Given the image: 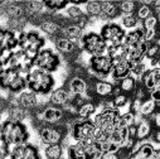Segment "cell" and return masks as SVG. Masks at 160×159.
Instances as JSON below:
<instances>
[{
  "instance_id": "cell-4",
  "label": "cell",
  "mask_w": 160,
  "mask_h": 159,
  "mask_svg": "<svg viewBox=\"0 0 160 159\" xmlns=\"http://www.w3.org/2000/svg\"><path fill=\"white\" fill-rule=\"evenodd\" d=\"M107 43L103 41L100 33L96 32H86L78 43V48L87 53L90 57L93 56H103L107 53Z\"/></svg>"
},
{
  "instance_id": "cell-10",
  "label": "cell",
  "mask_w": 160,
  "mask_h": 159,
  "mask_svg": "<svg viewBox=\"0 0 160 159\" xmlns=\"http://www.w3.org/2000/svg\"><path fill=\"white\" fill-rule=\"evenodd\" d=\"M115 86L116 85L113 82L106 81V80H96V81L93 82V85H92V92L96 96L106 99V97L113 96Z\"/></svg>"
},
{
  "instance_id": "cell-6",
  "label": "cell",
  "mask_w": 160,
  "mask_h": 159,
  "mask_svg": "<svg viewBox=\"0 0 160 159\" xmlns=\"http://www.w3.org/2000/svg\"><path fill=\"white\" fill-rule=\"evenodd\" d=\"M113 61L107 56H93L88 59V71L97 78L105 80L106 77L111 76L113 71Z\"/></svg>"
},
{
  "instance_id": "cell-48",
  "label": "cell",
  "mask_w": 160,
  "mask_h": 159,
  "mask_svg": "<svg viewBox=\"0 0 160 159\" xmlns=\"http://www.w3.org/2000/svg\"><path fill=\"white\" fill-rule=\"evenodd\" d=\"M150 7L152 8V10H160V0L159 2H151Z\"/></svg>"
},
{
  "instance_id": "cell-24",
  "label": "cell",
  "mask_w": 160,
  "mask_h": 159,
  "mask_svg": "<svg viewBox=\"0 0 160 159\" xmlns=\"http://www.w3.org/2000/svg\"><path fill=\"white\" fill-rule=\"evenodd\" d=\"M103 151L101 148V143L93 141L91 144L85 145V159H102Z\"/></svg>"
},
{
  "instance_id": "cell-35",
  "label": "cell",
  "mask_w": 160,
  "mask_h": 159,
  "mask_svg": "<svg viewBox=\"0 0 160 159\" xmlns=\"http://www.w3.org/2000/svg\"><path fill=\"white\" fill-rule=\"evenodd\" d=\"M135 150H139V153L141 154V156L144 159H152L154 155H155V153H156L155 149H154V146L151 144H149V143H144L141 145H136V148L134 149V151Z\"/></svg>"
},
{
  "instance_id": "cell-7",
  "label": "cell",
  "mask_w": 160,
  "mask_h": 159,
  "mask_svg": "<svg viewBox=\"0 0 160 159\" xmlns=\"http://www.w3.org/2000/svg\"><path fill=\"white\" fill-rule=\"evenodd\" d=\"M126 33L128 32L121 27V24L113 22L105 23L100 29V34L103 38V41L107 43V46L124 44Z\"/></svg>"
},
{
  "instance_id": "cell-31",
  "label": "cell",
  "mask_w": 160,
  "mask_h": 159,
  "mask_svg": "<svg viewBox=\"0 0 160 159\" xmlns=\"http://www.w3.org/2000/svg\"><path fill=\"white\" fill-rule=\"evenodd\" d=\"M86 13L81 9V7H78V5H73L71 4L67 9H66V17L71 20V23H76L77 20H79L82 17H85Z\"/></svg>"
},
{
  "instance_id": "cell-9",
  "label": "cell",
  "mask_w": 160,
  "mask_h": 159,
  "mask_svg": "<svg viewBox=\"0 0 160 159\" xmlns=\"http://www.w3.org/2000/svg\"><path fill=\"white\" fill-rule=\"evenodd\" d=\"M37 119L42 120L44 124H58L64 119V110L57 106H48L43 109L41 112H38Z\"/></svg>"
},
{
  "instance_id": "cell-34",
  "label": "cell",
  "mask_w": 160,
  "mask_h": 159,
  "mask_svg": "<svg viewBox=\"0 0 160 159\" xmlns=\"http://www.w3.org/2000/svg\"><path fill=\"white\" fill-rule=\"evenodd\" d=\"M140 5H141V3H138V2H121L120 3V12L124 15L136 14Z\"/></svg>"
},
{
  "instance_id": "cell-15",
  "label": "cell",
  "mask_w": 160,
  "mask_h": 159,
  "mask_svg": "<svg viewBox=\"0 0 160 159\" xmlns=\"http://www.w3.org/2000/svg\"><path fill=\"white\" fill-rule=\"evenodd\" d=\"M134 66L128 61V59H124L121 62H118L113 66V71L111 73V77L115 80V81H121V80L131 76V71H132Z\"/></svg>"
},
{
  "instance_id": "cell-37",
  "label": "cell",
  "mask_w": 160,
  "mask_h": 159,
  "mask_svg": "<svg viewBox=\"0 0 160 159\" xmlns=\"http://www.w3.org/2000/svg\"><path fill=\"white\" fill-rule=\"evenodd\" d=\"M152 8L150 7V3H141V5L139 7V9H138V12H136V17H138V19L139 20H145V19H148L149 17H151V15H154L152 14Z\"/></svg>"
},
{
  "instance_id": "cell-27",
  "label": "cell",
  "mask_w": 160,
  "mask_h": 159,
  "mask_svg": "<svg viewBox=\"0 0 160 159\" xmlns=\"http://www.w3.org/2000/svg\"><path fill=\"white\" fill-rule=\"evenodd\" d=\"M64 148L62 144H52L46 145L44 148V156L46 159H62L63 158Z\"/></svg>"
},
{
  "instance_id": "cell-29",
  "label": "cell",
  "mask_w": 160,
  "mask_h": 159,
  "mask_svg": "<svg viewBox=\"0 0 160 159\" xmlns=\"http://www.w3.org/2000/svg\"><path fill=\"white\" fill-rule=\"evenodd\" d=\"M155 109H156V102L151 97L145 99L140 107V115H142L146 119H149V116H151V119H152V116L155 115Z\"/></svg>"
},
{
  "instance_id": "cell-45",
  "label": "cell",
  "mask_w": 160,
  "mask_h": 159,
  "mask_svg": "<svg viewBox=\"0 0 160 159\" xmlns=\"http://www.w3.org/2000/svg\"><path fill=\"white\" fill-rule=\"evenodd\" d=\"M102 159H121L118 153H105Z\"/></svg>"
},
{
  "instance_id": "cell-40",
  "label": "cell",
  "mask_w": 160,
  "mask_h": 159,
  "mask_svg": "<svg viewBox=\"0 0 160 159\" xmlns=\"http://www.w3.org/2000/svg\"><path fill=\"white\" fill-rule=\"evenodd\" d=\"M101 148H102L103 153H118L120 149H121L122 146L118 145L117 143L111 141V140H106V141L101 143Z\"/></svg>"
},
{
  "instance_id": "cell-33",
  "label": "cell",
  "mask_w": 160,
  "mask_h": 159,
  "mask_svg": "<svg viewBox=\"0 0 160 159\" xmlns=\"http://www.w3.org/2000/svg\"><path fill=\"white\" fill-rule=\"evenodd\" d=\"M121 27L125 30H134L139 27V19L136 17V14H131V15H122L121 17Z\"/></svg>"
},
{
  "instance_id": "cell-28",
  "label": "cell",
  "mask_w": 160,
  "mask_h": 159,
  "mask_svg": "<svg viewBox=\"0 0 160 159\" xmlns=\"http://www.w3.org/2000/svg\"><path fill=\"white\" fill-rule=\"evenodd\" d=\"M46 9L47 12L52 13H59L62 10H66L69 5L71 2H63V0H48V2H44Z\"/></svg>"
},
{
  "instance_id": "cell-18",
  "label": "cell",
  "mask_w": 160,
  "mask_h": 159,
  "mask_svg": "<svg viewBox=\"0 0 160 159\" xmlns=\"http://www.w3.org/2000/svg\"><path fill=\"white\" fill-rule=\"evenodd\" d=\"M39 29H41L44 34H47L54 39L57 37H61V32H62L61 25L54 19H46L41 25H39Z\"/></svg>"
},
{
  "instance_id": "cell-8",
  "label": "cell",
  "mask_w": 160,
  "mask_h": 159,
  "mask_svg": "<svg viewBox=\"0 0 160 159\" xmlns=\"http://www.w3.org/2000/svg\"><path fill=\"white\" fill-rule=\"evenodd\" d=\"M67 128L57 124H44L39 129V138L46 145L62 144L67 135Z\"/></svg>"
},
{
  "instance_id": "cell-17",
  "label": "cell",
  "mask_w": 160,
  "mask_h": 159,
  "mask_svg": "<svg viewBox=\"0 0 160 159\" xmlns=\"http://www.w3.org/2000/svg\"><path fill=\"white\" fill-rule=\"evenodd\" d=\"M112 61L113 64L126 59L128 56V48L125 44H117V46H108L107 47V53H106Z\"/></svg>"
},
{
  "instance_id": "cell-44",
  "label": "cell",
  "mask_w": 160,
  "mask_h": 159,
  "mask_svg": "<svg viewBox=\"0 0 160 159\" xmlns=\"http://www.w3.org/2000/svg\"><path fill=\"white\" fill-rule=\"evenodd\" d=\"M150 97H151L156 104H158V102L160 104V91H159V90H152V91L150 92Z\"/></svg>"
},
{
  "instance_id": "cell-3",
  "label": "cell",
  "mask_w": 160,
  "mask_h": 159,
  "mask_svg": "<svg viewBox=\"0 0 160 159\" xmlns=\"http://www.w3.org/2000/svg\"><path fill=\"white\" fill-rule=\"evenodd\" d=\"M71 138L74 141H79L83 145L91 144L95 140L96 125L92 119H77L71 126Z\"/></svg>"
},
{
  "instance_id": "cell-13",
  "label": "cell",
  "mask_w": 160,
  "mask_h": 159,
  "mask_svg": "<svg viewBox=\"0 0 160 159\" xmlns=\"http://www.w3.org/2000/svg\"><path fill=\"white\" fill-rule=\"evenodd\" d=\"M71 97L72 95L67 89L58 87V89H54L51 94V104L57 107H64L71 102Z\"/></svg>"
},
{
  "instance_id": "cell-12",
  "label": "cell",
  "mask_w": 160,
  "mask_h": 159,
  "mask_svg": "<svg viewBox=\"0 0 160 159\" xmlns=\"http://www.w3.org/2000/svg\"><path fill=\"white\" fill-rule=\"evenodd\" d=\"M17 102L25 110H35L38 109V95L30 90H25L20 95L17 96Z\"/></svg>"
},
{
  "instance_id": "cell-23",
  "label": "cell",
  "mask_w": 160,
  "mask_h": 159,
  "mask_svg": "<svg viewBox=\"0 0 160 159\" xmlns=\"http://www.w3.org/2000/svg\"><path fill=\"white\" fill-rule=\"evenodd\" d=\"M97 112V106L92 101H86L77 107V116L79 119H91Z\"/></svg>"
},
{
  "instance_id": "cell-32",
  "label": "cell",
  "mask_w": 160,
  "mask_h": 159,
  "mask_svg": "<svg viewBox=\"0 0 160 159\" xmlns=\"http://www.w3.org/2000/svg\"><path fill=\"white\" fill-rule=\"evenodd\" d=\"M151 134V123L149 121V119H144V120L138 125V140H144Z\"/></svg>"
},
{
  "instance_id": "cell-11",
  "label": "cell",
  "mask_w": 160,
  "mask_h": 159,
  "mask_svg": "<svg viewBox=\"0 0 160 159\" xmlns=\"http://www.w3.org/2000/svg\"><path fill=\"white\" fill-rule=\"evenodd\" d=\"M71 95H77V96H87L88 91V84L86 80L82 78L81 76H74L69 80L68 82V89H67Z\"/></svg>"
},
{
  "instance_id": "cell-25",
  "label": "cell",
  "mask_w": 160,
  "mask_h": 159,
  "mask_svg": "<svg viewBox=\"0 0 160 159\" xmlns=\"http://www.w3.org/2000/svg\"><path fill=\"white\" fill-rule=\"evenodd\" d=\"M25 90H28V82H27V77L23 74H19L8 89V91H10V94L17 95V96L20 95L22 92H24Z\"/></svg>"
},
{
  "instance_id": "cell-43",
  "label": "cell",
  "mask_w": 160,
  "mask_h": 159,
  "mask_svg": "<svg viewBox=\"0 0 160 159\" xmlns=\"http://www.w3.org/2000/svg\"><path fill=\"white\" fill-rule=\"evenodd\" d=\"M156 29H149V30H145V37H144V41L146 43H154L156 41Z\"/></svg>"
},
{
  "instance_id": "cell-5",
  "label": "cell",
  "mask_w": 160,
  "mask_h": 159,
  "mask_svg": "<svg viewBox=\"0 0 160 159\" xmlns=\"http://www.w3.org/2000/svg\"><path fill=\"white\" fill-rule=\"evenodd\" d=\"M61 66V56L54 52L52 48H43L37 58L34 59V67L43 69L49 73H54L58 71Z\"/></svg>"
},
{
  "instance_id": "cell-42",
  "label": "cell",
  "mask_w": 160,
  "mask_h": 159,
  "mask_svg": "<svg viewBox=\"0 0 160 159\" xmlns=\"http://www.w3.org/2000/svg\"><path fill=\"white\" fill-rule=\"evenodd\" d=\"M159 49H160V47L154 42V43H149V48H148V52H146V59H152V58H155V57H158L159 56Z\"/></svg>"
},
{
  "instance_id": "cell-30",
  "label": "cell",
  "mask_w": 160,
  "mask_h": 159,
  "mask_svg": "<svg viewBox=\"0 0 160 159\" xmlns=\"http://www.w3.org/2000/svg\"><path fill=\"white\" fill-rule=\"evenodd\" d=\"M85 13L90 18H98L102 14V3L101 2H88L85 5Z\"/></svg>"
},
{
  "instance_id": "cell-26",
  "label": "cell",
  "mask_w": 160,
  "mask_h": 159,
  "mask_svg": "<svg viewBox=\"0 0 160 159\" xmlns=\"http://www.w3.org/2000/svg\"><path fill=\"white\" fill-rule=\"evenodd\" d=\"M138 84H139V81H138L135 77L129 76V77L121 80V81H118L117 82V86L120 87V90H121L122 94H126L128 95V94L135 92V90L138 89Z\"/></svg>"
},
{
  "instance_id": "cell-41",
  "label": "cell",
  "mask_w": 160,
  "mask_h": 159,
  "mask_svg": "<svg viewBox=\"0 0 160 159\" xmlns=\"http://www.w3.org/2000/svg\"><path fill=\"white\" fill-rule=\"evenodd\" d=\"M158 22H159V19L156 18V15H151V17H149L148 19H145V20L142 22L141 27H142L145 30H149V29H156Z\"/></svg>"
},
{
  "instance_id": "cell-21",
  "label": "cell",
  "mask_w": 160,
  "mask_h": 159,
  "mask_svg": "<svg viewBox=\"0 0 160 159\" xmlns=\"http://www.w3.org/2000/svg\"><path fill=\"white\" fill-rule=\"evenodd\" d=\"M22 74L19 72V69L17 68H7V69H2L0 72V77H2V90H8L9 86L12 85V82L14 80Z\"/></svg>"
},
{
  "instance_id": "cell-50",
  "label": "cell",
  "mask_w": 160,
  "mask_h": 159,
  "mask_svg": "<svg viewBox=\"0 0 160 159\" xmlns=\"http://www.w3.org/2000/svg\"><path fill=\"white\" fill-rule=\"evenodd\" d=\"M62 159H67V158H62Z\"/></svg>"
},
{
  "instance_id": "cell-20",
  "label": "cell",
  "mask_w": 160,
  "mask_h": 159,
  "mask_svg": "<svg viewBox=\"0 0 160 159\" xmlns=\"http://www.w3.org/2000/svg\"><path fill=\"white\" fill-rule=\"evenodd\" d=\"M54 47L58 52H61L63 54H71L78 48L77 44H74L73 42H71L69 39H67L64 37H57L54 39Z\"/></svg>"
},
{
  "instance_id": "cell-46",
  "label": "cell",
  "mask_w": 160,
  "mask_h": 159,
  "mask_svg": "<svg viewBox=\"0 0 160 159\" xmlns=\"http://www.w3.org/2000/svg\"><path fill=\"white\" fill-rule=\"evenodd\" d=\"M152 121H154V125H155L156 128H160V111H158V112L154 115Z\"/></svg>"
},
{
  "instance_id": "cell-47",
  "label": "cell",
  "mask_w": 160,
  "mask_h": 159,
  "mask_svg": "<svg viewBox=\"0 0 160 159\" xmlns=\"http://www.w3.org/2000/svg\"><path fill=\"white\" fill-rule=\"evenodd\" d=\"M152 140H154L155 143H159V144H160V129L156 130V131H154V134H152Z\"/></svg>"
},
{
  "instance_id": "cell-49",
  "label": "cell",
  "mask_w": 160,
  "mask_h": 159,
  "mask_svg": "<svg viewBox=\"0 0 160 159\" xmlns=\"http://www.w3.org/2000/svg\"><path fill=\"white\" fill-rule=\"evenodd\" d=\"M155 43H156V44H158V46L160 47V35H159V37L156 38V41H155Z\"/></svg>"
},
{
  "instance_id": "cell-36",
  "label": "cell",
  "mask_w": 160,
  "mask_h": 159,
  "mask_svg": "<svg viewBox=\"0 0 160 159\" xmlns=\"http://www.w3.org/2000/svg\"><path fill=\"white\" fill-rule=\"evenodd\" d=\"M22 159H42L39 149L34 144H25L24 146V154Z\"/></svg>"
},
{
  "instance_id": "cell-19",
  "label": "cell",
  "mask_w": 160,
  "mask_h": 159,
  "mask_svg": "<svg viewBox=\"0 0 160 159\" xmlns=\"http://www.w3.org/2000/svg\"><path fill=\"white\" fill-rule=\"evenodd\" d=\"M120 3H115V2H102V14L100 18L108 20V19H113L117 18L120 15Z\"/></svg>"
},
{
  "instance_id": "cell-2",
  "label": "cell",
  "mask_w": 160,
  "mask_h": 159,
  "mask_svg": "<svg viewBox=\"0 0 160 159\" xmlns=\"http://www.w3.org/2000/svg\"><path fill=\"white\" fill-rule=\"evenodd\" d=\"M30 139V133L23 121L8 120L2 123V140L8 145H25Z\"/></svg>"
},
{
  "instance_id": "cell-39",
  "label": "cell",
  "mask_w": 160,
  "mask_h": 159,
  "mask_svg": "<svg viewBox=\"0 0 160 159\" xmlns=\"http://www.w3.org/2000/svg\"><path fill=\"white\" fill-rule=\"evenodd\" d=\"M112 102H113V107L120 110V109L125 107L128 104H130V99H129V96L126 94L121 92V94H118V95L112 97Z\"/></svg>"
},
{
  "instance_id": "cell-22",
  "label": "cell",
  "mask_w": 160,
  "mask_h": 159,
  "mask_svg": "<svg viewBox=\"0 0 160 159\" xmlns=\"http://www.w3.org/2000/svg\"><path fill=\"white\" fill-rule=\"evenodd\" d=\"M67 159H85V145L79 141H74L66 148Z\"/></svg>"
},
{
  "instance_id": "cell-16",
  "label": "cell",
  "mask_w": 160,
  "mask_h": 159,
  "mask_svg": "<svg viewBox=\"0 0 160 159\" xmlns=\"http://www.w3.org/2000/svg\"><path fill=\"white\" fill-rule=\"evenodd\" d=\"M144 37H145V29H144L142 27H138L136 29L130 30V32L126 33L124 44H125L128 48L138 47V46H140L142 42H145V41H144Z\"/></svg>"
},
{
  "instance_id": "cell-1",
  "label": "cell",
  "mask_w": 160,
  "mask_h": 159,
  "mask_svg": "<svg viewBox=\"0 0 160 159\" xmlns=\"http://www.w3.org/2000/svg\"><path fill=\"white\" fill-rule=\"evenodd\" d=\"M25 77L28 82V90L35 92L37 95H49L54 90L56 78L53 77V73L34 67Z\"/></svg>"
},
{
  "instance_id": "cell-38",
  "label": "cell",
  "mask_w": 160,
  "mask_h": 159,
  "mask_svg": "<svg viewBox=\"0 0 160 159\" xmlns=\"http://www.w3.org/2000/svg\"><path fill=\"white\" fill-rule=\"evenodd\" d=\"M149 69H150V68H148V66H146L145 62L138 63V64L134 66V68H132V71H131V76L135 77L138 81H141L142 77H144V74H145Z\"/></svg>"
},
{
  "instance_id": "cell-14",
  "label": "cell",
  "mask_w": 160,
  "mask_h": 159,
  "mask_svg": "<svg viewBox=\"0 0 160 159\" xmlns=\"http://www.w3.org/2000/svg\"><path fill=\"white\" fill-rule=\"evenodd\" d=\"M83 34H85L83 29L81 27L73 24V23H71L67 27L62 28V32H61V37H64V38L69 39L71 42H73L74 44H77V47H78V43L81 42Z\"/></svg>"
}]
</instances>
